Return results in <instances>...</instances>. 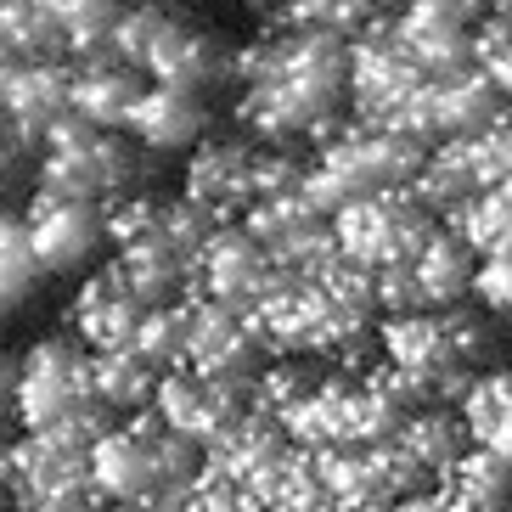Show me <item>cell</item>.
Listing matches in <instances>:
<instances>
[{
    "label": "cell",
    "instance_id": "1",
    "mask_svg": "<svg viewBox=\"0 0 512 512\" xmlns=\"http://www.w3.org/2000/svg\"><path fill=\"white\" fill-rule=\"evenodd\" d=\"M237 119L259 147L321 152L349 124V40L327 29H271L231 57Z\"/></svg>",
    "mask_w": 512,
    "mask_h": 512
},
{
    "label": "cell",
    "instance_id": "2",
    "mask_svg": "<svg viewBox=\"0 0 512 512\" xmlns=\"http://www.w3.org/2000/svg\"><path fill=\"white\" fill-rule=\"evenodd\" d=\"M141 169V147L124 130H96L79 113L51 124L46 136V164H40V197H79V203H102V197H130Z\"/></svg>",
    "mask_w": 512,
    "mask_h": 512
},
{
    "label": "cell",
    "instance_id": "3",
    "mask_svg": "<svg viewBox=\"0 0 512 512\" xmlns=\"http://www.w3.org/2000/svg\"><path fill=\"white\" fill-rule=\"evenodd\" d=\"M473 282H479V254L451 226H439L406 265H389V271L372 276V299H377V316H417V310L467 304Z\"/></svg>",
    "mask_w": 512,
    "mask_h": 512
},
{
    "label": "cell",
    "instance_id": "4",
    "mask_svg": "<svg viewBox=\"0 0 512 512\" xmlns=\"http://www.w3.org/2000/svg\"><path fill=\"white\" fill-rule=\"evenodd\" d=\"M439 226L445 220L422 209L406 186V192H377V197H361V203L338 209L332 214V242H338V254L355 271L377 276V271H389V265H406Z\"/></svg>",
    "mask_w": 512,
    "mask_h": 512
},
{
    "label": "cell",
    "instance_id": "5",
    "mask_svg": "<svg viewBox=\"0 0 512 512\" xmlns=\"http://www.w3.org/2000/svg\"><path fill=\"white\" fill-rule=\"evenodd\" d=\"M422 85H428V74H422L417 57L400 46L394 17H377V23H366V29L349 40V119L400 124V113L417 102Z\"/></svg>",
    "mask_w": 512,
    "mask_h": 512
},
{
    "label": "cell",
    "instance_id": "6",
    "mask_svg": "<svg viewBox=\"0 0 512 512\" xmlns=\"http://www.w3.org/2000/svg\"><path fill=\"white\" fill-rule=\"evenodd\" d=\"M259 169H265V147L254 136H214L192 152L186 197L220 220H242L259 203Z\"/></svg>",
    "mask_w": 512,
    "mask_h": 512
},
{
    "label": "cell",
    "instance_id": "7",
    "mask_svg": "<svg viewBox=\"0 0 512 512\" xmlns=\"http://www.w3.org/2000/svg\"><path fill=\"white\" fill-rule=\"evenodd\" d=\"M231 57H237V51H226L209 29H197L192 17L169 12L158 40H152V51H147V62H141V74H147V85L203 96L209 85L231 79Z\"/></svg>",
    "mask_w": 512,
    "mask_h": 512
},
{
    "label": "cell",
    "instance_id": "8",
    "mask_svg": "<svg viewBox=\"0 0 512 512\" xmlns=\"http://www.w3.org/2000/svg\"><path fill=\"white\" fill-rule=\"evenodd\" d=\"M400 46L417 57V68L428 79H456L473 74V23L462 12H451L445 0H411L394 12Z\"/></svg>",
    "mask_w": 512,
    "mask_h": 512
},
{
    "label": "cell",
    "instance_id": "9",
    "mask_svg": "<svg viewBox=\"0 0 512 512\" xmlns=\"http://www.w3.org/2000/svg\"><path fill=\"white\" fill-rule=\"evenodd\" d=\"M23 226H29L40 271H79L107 237V209L79 203V197H40Z\"/></svg>",
    "mask_w": 512,
    "mask_h": 512
},
{
    "label": "cell",
    "instance_id": "10",
    "mask_svg": "<svg viewBox=\"0 0 512 512\" xmlns=\"http://www.w3.org/2000/svg\"><path fill=\"white\" fill-rule=\"evenodd\" d=\"M456 417H462V434L473 451L496 456L501 467H512V361L484 366L473 383L456 400Z\"/></svg>",
    "mask_w": 512,
    "mask_h": 512
},
{
    "label": "cell",
    "instance_id": "11",
    "mask_svg": "<svg viewBox=\"0 0 512 512\" xmlns=\"http://www.w3.org/2000/svg\"><path fill=\"white\" fill-rule=\"evenodd\" d=\"M203 96H186V91H164V85H147L124 124V136L136 141L141 152H186V147H203Z\"/></svg>",
    "mask_w": 512,
    "mask_h": 512
},
{
    "label": "cell",
    "instance_id": "12",
    "mask_svg": "<svg viewBox=\"0 0 512 512\" xmlns=\"http://www.w3.org/2000/svg\"><path fill=\"white\" fill-rule=\"evenodd\" d=\"M389 439H394V451L406 456V467L422 484H434L445 467L467 456V434H462L456 406H411Z\"/></svg>",
    "mask_w": 512,
    "mask_h": 512
},
{
    "label": "cell",
    "instance_id": "13",
    "mask_svg": "<svg viewBox=\"0 0 512 512\" xmlns=\"http://www.w3.org/2000/svg\"><path fill=\"white\" fill-rule=\"evenodd\" d=\"M147 74L124 68V62H96V68H74V113L96 130H124L136 113Z\"/></svg>",
    "mask_w": 512,
    "mask_h": 512
},
{
    "label": "cell",
    "instance_id": "14",
    "mask_svg": "<svg viewBox=\"0 0 512 512\" xmlns=\"http://www.w3.org/2000/svg\"><path fill=\"white\" fill-rule=\"evenodd\" d=\"M434 496L445 501V512H512V467L467 445L462 462L434 479Z\"/></svg>",
    "mask_w": 512,
    "mask_h": 512
},
{
    "label": "cell",
    "instance_id": "15",
    "mask_svg": "<svg viewBox=\"0 0 512 512\" xmlns=\"http://www.w3.org/2000/svg\"><path fill=\"white\" fill-rule=\"evenodd\" d=\"M479 259H512V186H490L445 220Z\"/></svg>",
    "mask_w": 512,
    "mask_h": 512
},
{
    "label": "cell",
    "instance_id": "16",
    "mask_svg": "<svg viewBox=\"0 0 512 512\" xmlns=\"http://www.w3.org/2000/svg\"><path fill=\"white\" fill-rule=\"evenodd\" d=\"M394 12H400V0H299V6H293V23H299V29H327V34L355 40L366 23L394 17ZM293 23H287V29H293Z\"/></svg>",
    "mask_w": 512,
    "mask_h": 512
},
{
    "label": "cell",
    "instance_id": "17",
    "mask_svg": "<svg viewBox=\"0 0 512 512\" xmlns=\"http://www.w3.org/2000/svg\"><path fill=\"white\" fill-rule=\"evenodd\" d=\"M40 276V259H34V242H29V226L17 220H0V310L12 299H23V287Z\"/></svg>",
    "mask_w": 512,
    "mask_h": 512
},
{
    "label": "cell",
    "instance_id": "18",
    "mask_svg": "<svg viewBox=\"0 0 512 512\" xmlns=\"http://www.w3.org/2000/svg\"><path fill=\"white\" fill-rule=\"evenodd\" d=\"M248 6H254V12H265L276 23V29H287V23H293V6H299V0H248Z\"/></svg>",
    "mask_w": 512,
    "mask_h": 512
},
{
    "label": "cell",
    "instance_id": "19",
    "mask_svg": "<svg viewBox=\"0 0 512 512\" xmlns=\"http://www.w3.org/2000/svg\"><path fill=\"white\" fill-rule=\"evenodd\" d=\"M445 6H451V12H462L467 23H484V17L501 6V0H445Z\"/></svg>",
    "mask_w": 512,
    "mask_h": 512
},
{
    "label": "cell",
    "instance_id": "20",
    "mask_svg": "<svg viewBox=\"0 0 512 512\" xmlns=\"http://www.w3.org/2000/svg\"><path fill=\"white\" fill-rule=\"evenodd\" d=\"M6 158H12V124L0 119V169H6Z\"/></svg>",
    "mask_w": 512,
    "mask_h": 512
}]
</instances>
